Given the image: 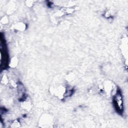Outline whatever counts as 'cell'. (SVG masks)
<instances>
[{"label":"cell","instance_id":"6da1fadb","mask_svg":"<svg viewBox=\"0 0 128 128\" xmlns=\"http://www.w3.org/2000/svg\"><path fill=\"white\" fill-rule=\"evenodd\" d=\"M114 104L116 110L119 114L122 113L123 112V102L122 96L120 92V90H118L113 99Z\"/></svg>","mask_w":128,"mask_h":128}]
</instances>
